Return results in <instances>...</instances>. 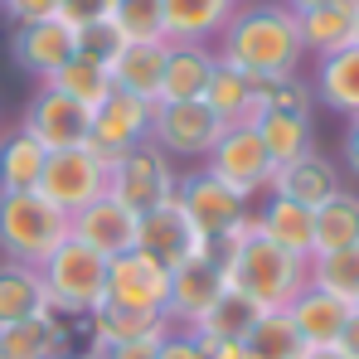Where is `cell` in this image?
Masks as SVG:
<instances>
[{
	"label": "cell",
	"mask_w": 359,
	"mask_h": 359,
	"mask_svg": "<svg viewBox=\"0 0 359 359\" xmlns=\"http://www.w3.org/2000/svg\"><path fill=\"white\" fill-rule=\"evenodd\" d=\"M214 54H219V63L238 68L257 83H272V78L301 73L306 44H301L297 15L282 0H243L233 20L219 29Z\"/></svg>",
	"instance_id": "obj_1"
},
{
	"label": "cell",
	"mask_w": 359,
	"mask_h": 359,
	"mask_svg": "<svg viewBox=\"0 0 359 359\" xmlns=\"http://www.w3.org/2000/svg\"><path fill=\"white\" fill-rule=\"evenodd\" d=\"M219 267H224L229 287L243 292L257 311H287L311 287V262L282 252L277 243H267L262 233L248 243V248H238L233 257H224Z\"/></svg>",
	"instance_id": "obj_2"
},
{
	"label": "cell",
	"mask_w": 359,
	"mask_h": 359,
	"mask_svg": "<svg viewBox=\"0 0 359 359\" xmlns=\"http://www.w3.org/2000/svg\"><path fill=\"white\" fill-rule=\"evenodd\" d=\"M73 238V219L54 209L39 189L34 194H0V252L10 262L44 267Z\"/></svg>",
	"instance_id": "obj_3"
},
{
	"label": "cell",
	"mask_w": 359,
	"mask_h": 359,
	"mask_svg": "<svg viewBox=\"0 0 359 359\" xmlns=\"http://www.w3.org/2000/svg\"><path fill=\"white\" fill-rule=\"evenodd\" d=\"M39 277H44V292H49V306L59 311V316H73V320H88L102 301H107V257L102 252H93L88 243L68 238L39 267Z\"/></svg>",
	"instance_id": "obj_4"
},
{
	"label": "cell",
	"mask_w": 359,
	"mask_h": 359,
	"mask_svg": "<svg viewBox=\"0 0 359 359\" xmlns=\"http://www.w3.org/2000/svg\"><path fill=\"white\" fill-rule=\"evenodd\" d=\"M204 170H209L214 180H224L229 189H238L243 199L252 204L257 194H272L277 161L267 156L257 126H224V136H219L214 151L204 156Z\"/></svg>",
	"instance_id": "obj_5"
},
{
	"label": "cell",
	"mask_w": 359,
	"mask_h": 359,
	"mask_svg": "<svg viewBox=\"0 0 359 359\" xmlns=\"http://www.w3.org/2000/svg\"><path fill=\"white\" fill-rule=\"evenodd\" d=\"M175 184H180L175 161L161 156L151 141H146V146H131L117 165L107 170V194H112L117 204H126L136 219L151 214V209H161L165 199H175Z\"/></svg>",
	"instance_id": "obj_6"
},
{
	"label": "cell",
	"mask_w": 359,
	"mask_h": 359,
	"mask_svg": "<svg viewBox=\"0 0 359 359\" xmlns=\"http://www.w3.org/2000/svg\"><path fill=\"white\" fill-rule=\"evenodd\" d=\"M151 117H156V102L112 88V97L93 112V131H88L83 151H88L97 165L112 170L131 146H146V141H151Z\"/></svg>",
	"instance_id": "obj_7"
},
{
	"label": "cell",
	"mask_w": 359,
	"mask_h": 359,
	"mask_svg": "<svg viewBox=\"0 0 359 359\" xmlns=\"http://www.w3.org/2000/svg\"><path fill=\"white\" fill-rule=\"evenodd\" d=\"M224 136V121L214 117L204 102H156L151 117V146L170 161H199L214 151V141Z\"/></svg>",
	"instance_id": "obj_8"
},
{
	"label": "cell",
	"mask_w": 359,
	"mask_h": 359,
	"mask_svg": "<svg viewBox=\"0 0 359 359\" xmlns=\"http://www.w3.org/2000/svg\"><path fill=\"white\" fill-rule=\"evenodd\" d=\"M136 248H141L146 257H156L161 267H170V272L184 267V262H194V257H214V243L189 224V214L180 209V199H165L161 209L141 214V224H136Z\"/></svg>",
	"instance_id": "obj_9"
},
{
	"label": "cell",
	"mask_w": 359,
	"mask_h": 359,
	"mask_svg": "<svg viewBox=\"0 0 359 359\" xmlns=\"http://www.w3.org/2000/svg\"><path fill=\"white\" fill-rule=\"evenodd\" d=\"M39 194L73 219V214H83L88 204H97V199L107 194V165H97L83 146H78V151H54V156L44 161Z\"/></svg>",
	"instance_id": "obj_10"
},
{
	"label": "cell",
	"mask_w": 359,
	"mask_h": 359,
	"mask_svg": "<svg viewBox=\"0 0 359 359\" xmlns=\"http://www.w3.org/2000/svg\"><path fill=\"white\" fill-rule=\"evenodd\" d=\"M49 156L54 151H78L83 141H88V131H93V112L88 107H78L73 97H63L59 88H39L34 93V102L25 107V121H20Z\"/></svg>",
	"instance_id": "obj_11"
},
{
	"label": "cell",
	"mask_w": 359,
	"mask_h": 359,
	"mask_svg": "<svg viewBox=\"0 0 359 359\" xmlns=\"http://www.w3.org/2000/svg\"><path fill=\"white\" fill-rule=\"evenodd\" d=\"M107 301H112V306H131V311H156V316H165L170 267H161V262L146 257L141 248L121 252V257L107 262Z\"/></svg>",
	"instance_id": "obj_12"
},
{
	"label": "cell",
	"mask_w": 359,
	"mask_h": 359,
	"mask_svg": "<svg viewBox=\"0 0 359 359\" xmlns=\"http://www.w3.org/2000/svg\"><path fill=\"white\" fill-rule=\"evenodd\" d=\"M175 199H180V209L189 214V224H194V229H199L209 243L219 238L233 219H243V214L252 209L238 189H229L224 180H214L204 165H199V170H189V175H180Z\"/></svg>",
	"instance_id": "obj_13"
},
{
	"label": "cell",
	"mask_w": 359,
	"mask_h": 359,
	"mask_svg": "<svg viewBox=\"0 0 359 359\" xmlns=\"http://www.w3.org/2000/svg\"><path fill=\"white\" fill-rule=\"evenodd\" d=\"M229 292V277H224V267L214 262V257H194V262H184L170 272V301H165V320L170 325H184V330H194V320L214 306V301Z\"/></svg>",
	"instance_id": "obj_14"
},
{
	"label": "cell",
	"mask_w": 359,
	"mask_h": 359,
	"mask_svg": "<svg viewBox=\"0 0 359 359\" xmlns=\"http://www.w3.org/2000/svg\"><path fill=\"white\" fill-rule=\"evenodd\" d=\"M10 54L15 63L29 73V78H39V83H49L54 73H59L63 63L78 54V34L59 25V20H39V25H15V39H10Z\"/></svg>",
	"instance_id": "obj_15"
},
{
	"label": "cell",
	"mask_w": 359,
	"mask_h": 359,
	"mask_svg": "<svg viewBox=\"0 0 359 359\" xmlns=\"http://www.w3.org/2000/svg\"><path fill=\"white\" fill-rule=\"evenodd\" d=\"M136 214L126 209V204H117L112 194H102L97 204H88L83 214H73V238L88 243L93 252H102L107 262L112 257H121V252H131L136 248Z\"/></svg>",
	"instance_id": "obj_16"
},
{
	"label": "cell",
	"mask_w": 359,
	"mask_h": 359,
	"mask_svg": "<svg viewBox=\"0 0 359 359\" xmlns=\"http://www.w3.org/2000/svg\"><path fill=\"white\" fill-rule=\"evenodd\" d=\"M83 330V320L44 311L15 325H0V359H44L54 350H73V335Z\"/></svg>",
	"instance_id": "obj_17"
},
{
	"label": "cell",
	"mask_w": 359,
	"mask_h": 359,
	"mask_svg": "<svg viewBox=\"0 0 359 359\" xmlns=\"http://www.w3.org/2000/svg\"><path fill=\"white\" fill-rule=\"evenodd\" d=\"M199 102L224 121V126H257V121L267 117L257 78H248V73L229 68V63H219V68H214V78H209V88H204V97H199Z\"/></svg>",
	"instance_id": "obj_18"
},
{
	"label": "cell",
	"mask_w": 359,
	"mask_h": 359,
	"mask_svg": "<svg viewBox=\"0 0 359 359\" xmlns=\"http://www.w3.org/2000/svg\"><path fill=\"white\" fill-rule=\"evenodd\" d=\"M340 189H345L340 165H335L330 156H320V151H306V156H297L292 165H277V180H272V194L297 199V204H306V209H320V204L335 199Z\"/></svg>",
	"instance_id": "obj_19"
},
{
	"label": "cell",
	"mask_w": 359,
	"mask_h": 359,
	"mask_svg": "<svg viewBox=\"0 0 359 359\" xmlns=\"http://www.w3.org/2000/svg\"><path fill=\"white\" fill-rule=\"evenodd\" d=\"M165 49H170V39H131V44H121L112 54V63H107L112 88L131 93V97H146V102H161Z\"/></svg>",
	"instance_id": "obj_20"
},
{
	"label": "cell",
	"mask_w": 359,
	"mask_h": 359,
	"mask_svg": "<svg viewBox=\"0 0 359 359\" xmlns=\"http://www.w3.org/2000/svg\"><path fill=\"white\" fill-rule=\"evenodd\" d=\"M355 316V306H345L340 297L320 292V287H306L292 306H287V320L297 325V335L306 340V350H330L345 330V320Z\"/></svg>",
	"instance_id": "obj_21"
},
{
	"label": "cell",
	"mask_w": 359,
	"mask_h": 359,
	"mask_svg": "<svg viewBox=\"0 0 359 359\" xmlns=\"http://www.w3.org/2000/svg\"><path fill=\"white\" fill-rule=\"evenodd\" d=\"M214 68H219L214 44H170L161 73V102H199Z\"/></svg>",
	"instance_id": "obj_22"
},
{
	"label": "cell",
	"mask_w": 359,
	"mask_h": 359,
	"mask_svg": "<svg viewBox=\"0 0 359 359\" xmlns=\"http://www.w3.org/2000/svg\"><path fill=\"white\" fill-rule=\"evenodd\" d=\"M257 224H262V238L277 243L282 252L306 257V262L316 257V209L282 199V194H267V204L257 209Z\"/></svg>",
	"instance_id": "obj_23"
},
{
	"label": "cell",
	"mask_w": 359,
	"mask_h": 359,
	"mask_svg": "<svg viewBox=\"0 0 359 359\" xmlns=\"http://www.w3.org/2000/svg\"><path fill=\"white\" fill-rule=\"evenodd\" d=\"M88 345H131V340H165L170 335V320L156 316V311H131V306H112L102 301L88 320Z\"/></svg>",
	"instance_id": "obj_24"
},
{
	"label": "cell",
	"mask_w": 359,
	"mask_h": 359,
	"mask_svg": "<svg viewBox=\"0 0 359 359\" xmlns=\"http://www.w3.org/2000/svg\"><path fill=\"white\" fill-rule=\"evenodd\" d=\"M311 93L320 107H330L335 117H359V44L340 49V54H325L316 59V78H311Z\"/></svg>",
	"instance_id": "obj_25"
},
{
	"label": "cell",
	"mask_w": 359,
	"mask_h": 359,
	"mask_svg": "<svg viewBox=\"0 0 359 359\" xmlns=\"http://www.w3.org/2000/svg\"><path fill=\"white\" fill-rule=\"evenodd\" d=\"M355 20H359V0H330V5H316V10L297 15L306 54L325 59V54L350 49V44H355Z\"/></svg>",
	"instance_id": "obj_26"
},
{
	"label": "cell",
	"mask_w": 359,
	"mask_h": 359,
	"mask_svg": "<svg viewBox=\"0 0 359 359\" xmlns=\"http://www.w3.org/2000/svg\"><path fill=\"white\" fill-rule=\"evenodd\" d=\"M165 5V39L170 44H209L233 20L238 0H161Z\"/></svg>",
	"instance_id": "obj_27"
},
{
	"label": "cell",
	"mask_w": 359,
	"mask_h": 359,
	"mask_svg": "<svg viewBox=\"0 0 359 359\" xmlns=\"http://www.w3.org/2000/svg\"><path fill=\"white\" fill-rule=\"evenodd\" d=\"M44 161H49V151L25 126L0 136V194H34L44 180Z\"/></svg>",
	"instance_id": "obj_28"
},
{
	"label": "cell",
	"mask_w": 359,
	"mask_h": 359,
	"mask_svg": "<svg viewBox=\"0 0 359 359\" xmlns=\"http://www.w3.org/2000/svg\"><path fill=\"white\" fill-rule=\"evenodd\" d=\"M54 311L49 292H44V277L39 267L29 262H0V325H15V320H29V316H44Z\"/></svg>",
	"instance_id": "obj_29"
},
{
	"label": "cell",
	"mask_w": 359,
	"mask_h": 359,
	"mask_svg": "<svg viewBox=\"0 0 359 359\" xmlns=\"http://www.w3.org/2000/svg\"><path fill=\"white\" fill-rule=\"evenodd\" d=\"M257 316H262V311L243 297V292H233V287H229L224 297H219L209 311H204V316H199V320H194V335H199V340H209V345H224V340H248V330L257 325Z\"/></svg>",
	"instance_id": "obj_30"
},
{
	"label": "cell",
	"mask_w": 359,
	"mask_h": 359,
	"mask_svg": "<svg viewBox=\"0 0 359 359\" xmlns=\"http://www.w3.org/2000/svg\"><path fill=\"white\" fill-rule=\"evenodd\" d=\"M49 88H59L63 97H73L78 107L97 112V107L112 97V73H107V63L88 59V54H73V59L49 78Z\"/></svg>",
	"instance_id": "obj_31"
},
{
	"label": "cell",
	"mask_w": 359,
	"mask_h": 359,
	"mask_svg": "<svg viewBox=\"0 0 359 359\" xmlns=\"http://www.w3.org/2000/svg\"><path fill=\"white\" fill-rule=\"evenodd\" d=\"M359 243V194L340 189L335 199H325L316 209V257L320 252H340Z\"/></svg>",
	"instance_id": "obj_32"
},
{
	"label": "cell",
	"mask_w": 359,
	"mask_h": 359,
	"mask_svg": "<svg viewBox=\"0 0 359 359\" xmlns=\"http://www.w3.org/2000/svg\"><path fill=\"white\" fill-rule=\"evenodd\" d=\"M243 350H248V359H306V340L287 320V311H262L257 325L248 330Z\"/></svg>",
	"instance_id": "obj_33"
},
{
	"label": "cell",
	"mask_w": 359,
	"mask_h": 359,
	"mask_svg": "<svg viewBox=\"0 0 359 359\" xmlns=\"http://www.w3.org/2000/svg\"><path fill=\"white\" fill-rule=\"evenodd\" d=\"M257 136H262V146H267V156H272L277 165H292L297 156L316 151V126H311V117L267 112V117L257 121Z\"/></svg>",
	"instance_id": "obj_34"
},
{
	"label": "cell",
	"mask_w": 359,
	"mask_h": 359,
	"mask_svg": "<svg viewBox=\"0 0 359 359\" xmlns=\"http://www.w3.org/2000/svg\"><path fill=\"white\" fill-rule=\"evenodd\" d=\"M311 287L340 297L345 306L359 301V243L355 248H340V252H320L311 257Z\"/></svg>",
	"instance_id": "obj_35"
},
{
	"label": "cell",
	"mask_w": 359,
	"mask_h": 359,
	"mask_svg": "<svg viewBox=\"0 0 359 359\" xmlns=\"http://www.w3.org/2000/svg\"><path fill=\"white\" fill-rule=\"evenodd\" d=\"M107 15L126 44L131 39H165V5L161 0H117Z\"/></svg>",
	"instance_id": "obj_36"
},
{
	"label": "cell",
	"mask_w": 359,
	"mask_h": 359,
	"mask_svg": "<svg viewBox=\"0 0 359 359\" xmlns=\"http://www.w3.org/2000/svg\"><path fill=\"white\" fill-rule=\"evenodd\" d=\"M262 88V107L267 112H287V117H311L316 107V93H311V78H272V83H257Z\"/></svg>",
	"instance_id": "obj_37"
},
{
	"label": "cell",
	"mask_w": 359,
	"mask_h": 359,
	"mask_svg": "<svg viewBox=\"0 0 359 359\" xmlns=\"http://www.w3.org/2000/svg\"><path fill=\"white\" fill-rule=\"evenodd\" d=\"M121 44V29L112 25V15H102V20H93L88 29H78V54H88V59L97 63H112V54H117Z\"/></svg>",
	"instance_id": "obj_38"
},
{
	"label": "cell",
	"mask_w": 359,
	"mask_h": 359,
	"mask_svg": "<svg viewBox=\"0 0 359 359\" xmlns=\"http://www.w3.org/2000/svg\"><path fill=\"white\" fill-rule=\"evenodd\" d=\"M156 359H209V340H199L184 325H170V335L156 345Z\"/></svg>",
	"instance_id": "obj_39"
},
{
	"label": "cell",
	"mask_w": 359,
	"mask_h": 359,
	"mask_svg": "<svg viewBox=\"0 0 359 359\" xmlns=\"http://www.w3.org/2000/svg\"><path fill=\"white\" fill-rule=\"evenodd\" d=\"M63 0H10L5 5V15L15 20V25H39V20H59Z\"/></svg>",
	"instance_id": "obj_40"
},
{
	"label": "cell",
	"mask_w": 359,
	"mask_h": 359,
	"mask_svg": "<svg viewBox=\"0 0 359 359\" xmlns=\"http://www.w3.org/2000/svg\"><path fill=\"white\" fill-rule=\"evenodd\" d=\"M107 15V5L102 0H63V10H59V25H68L73 34L78 29H88L93 20H102Z\"/></svg>",
	"instance_id": "obj_41"
},
{
	"label": "cell",
	"mask_w": 359,
	"mask_h": 359,
	"mask_svg": "<svg viewBox=\"0 0 359 359\" xmlns=\"http://www.w3.org/2000/svg\"><path fill=\"white\" fill-rule=\"evenodd\" d=\"M161 340H131V345H88L83 359H156Z\"/></svg>",
	"instance_id": "obj_42"
},
{
	"label": "cell",
	"mask_w": 359,
	"mask_h": 359,
	"mask_svg": "<svg viewBox=\"0 0 359 359\" xmlns=\"http://www.w3.org/2000/svg\"><path fill=\"white\" fill-rule=\"evenodd\" d=\"M335 350L345 359H359V311L345 320V330H340V340H335Z\"/></svg>",
	"instance_id": "obj_43"
},
{
	"label": "cell",
	"mask_w": 359,
	"mask_h": 359,
	"mask_svg": "<svg viewBox=\"0 0 359 359\" xmlns=\"http://www.w3.org/2000/svg\"><path fill=\"white\" fill-rule=\"evenodd\" d=\"M340 156H345V165L359 175V117H350V126H345V141H340Z\"/></svg>",
	"instance_id": "obj_44"
},
{
	"label": "cell",
	"mask_w": 359,
	"mask_h": 359,
	"mask_svg": "<svg viewBox=\"0 0 359 359\" xmlns=\"http://www.w3.org/2000/svg\"><path fill=\"white\" fill-rule=\"evenodd\" d=\"M209 359H248L243 340H224V345H209Z\"/></svg>",
	"instance_id": "obj_45"
},
{
	"label": "cell",
	"mask_w": 359,
	"mask_h": 359,
	"mask_svg": "<svg viewBox=\"0 0 359 359\" xmlns=\"http://www.w3.org/2000/svg\"><path fill=\"white\" fill-rule=\"evenodd\" d=\"M292 15H306V10H316V5H330V0H282Z\"/></svg>",
	"instance_id": "obj_46"
},
{
	"label": "cell",
	"mask_w": 359,
	"mask_h": 359,
	"mask_svg": "<svg viewBox=\"0 0 359 359\" xmlns=\"http://www.w3.org/2000/svg\"><path fill=\"white\" fill-rule=\"evenodd\" d=\"M306 359H345V355H340V350L330 345V350H306Z\"/></svg>",
	"instance_id": "obj_47"
},
{
	"label": "cell",
	"mask_w": 359,
	"mask_h": 359,
	"mask_svg": "<svg viewBox=\"0 0 359 359\" xmlns=\"http://www.w3.org/2000/svg\"><path fill=\"white\" fill-rule=\"evenodd\" d=\"M44 359H83L78 350H54V355H44Z\"/></svg>",
	"instance_id": "obj_48"
},
{
	"label": "cell",
	"mask_w": 359,
	"mask_h": 359,
	"mask_svg": "<svg viewBox=\"0 0 359 359\" xmlns=\"http://www.w3.org/2000/svg\"><path fill=\"white\" fill-rule=\"evenodd\" d=\"M355 44H359V20H355Z\"/></svg>",
	"instance_id": "obj_49"
},
{
	"label": "cell",
	"mask_w": 359,
	"mask_h": 359,
	"mask_svg": "<svg viewBox=\"0 0 359 359\" xmlns=\"http://www.w3.org/2000/svg\"><path fill=\"white\" fill-rule=\"evenodd\" d=\"M102 5H107V10H112V5H117V0H102Z\"/></svg>",
	"instance_id": "obj_50"
},
{
	"label": "cell",
	"mask_w": 359,
	"mask_h": 359,
	"mask_svg": "<svg viewBox=\"0 0 359 359\" xmlns=\"http://www.w3.org/2000/svg\"><path fill=\"white\" fill-rule=\"evenodd\" d=\"M5 5H10V0H0V10H5Z\"/></svg>",
	"instance_id": "obj_51"
},
{
	"label": "cell",
	"mask_w": 359,
	"mask_h": 359,
	"mask_svg": "<svg viewBox=\"0 0 359 359\" xmlns=\"http://www.w3.org/2000/svg\"><path fill=\"white\" fill-rule=\"evenodd\" d=\"M355 311H359V301H355Z\"/></svg>",
	"instance_id": "obj_52"
},
{
	"label": "cell",
	"mask_w": 359,
	"mask_h": 359,
	"mask_svg": "<svg viewBox=\"0 0 359 359\" xmlns=\"http://www.w3.org/2000/svg\"><path fill=\"white\" fill-rule=\"evenodd\" d=\"M238 5H243V0H238Z\"/></svg>",
	"instance_id": "obj_53"
}]
</instances>
